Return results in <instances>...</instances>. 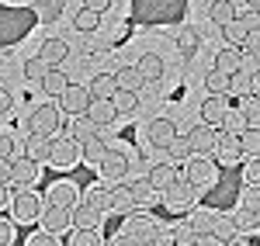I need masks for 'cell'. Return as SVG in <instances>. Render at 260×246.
<instances>
[{
  "label": "cell",
  "instance_id": "obj_1",
  "mask_svg": "<svg viewBox=\"0 0 260 246\" xmlns=\"http://www.w3.org/2000/svg\"><path fill=\"white\" fill-rule=\"evenodd\" d=\"M49 163L59 166V170H73V166L80 163V143L70 139V135L52 139V146H49Z\"/></svg>",
  "mask_w": 260,
  "mask_h": 246
},
{
  "label": "cell",
  "instance_id": "obj_2",
  "mask_svg": "<svg viewBox=\"0 0 260 246\" xmlns=\"http://www.w3.org/2000/svg\"><path fill=\"white\" fill-rule=\"evenodd\" d=\"M180 177L194 187V191H201V187L215 184V163H212V160H205V156H191Z\"/></svg>",
  "mask_w": 260,
  "mask_h": 246
},
{
  "label": "cell",
  "instance_id": "obj_3",
  "mask_svg": "<svg viewBox=\"0 0 260 246\" xmlns=\"http://www.w3.org/2000/svg\"><path fill=\"white\" fill-rule=\"evenodd\" d=\"M56 128H59V108L52 104H39L28 115V135H52Z\"/></svg>",
  "mask_w": 260,
  "mask_h": 246
},
{
  "label": "cell",
  "instance_id": "obj_4",
  "mask_svg": "<svg viewBox=\"0 0 260 246\" xmlns=\"http://www.w3.org/2000/svg\"><path fill=\"white\" fill-rule=\"evenodd\" d=\"M14 222H21V226H31V222H39L42 215V201L35 191H18L14 194Z\"/></svg>",
  "mask_w": 260,
  "mask_h": 246
},
{
  "label": "cell",
  "instance_id": "obj_5",
  "mask_svg": "<svg viewBox=\"0 0 260 246\" xmlns=\"http://www.w3.org/2000/svg\"><path fill=\"white\" fill-rule=\"evenodd\" d=\"M39 226H42V232H52V236L66 232V229H70V208H59V205H42Z\"/></svg>",
  "mask_w": 260,
  "mask_h": 246
},
{
  "label": "cell",
  "instance_id": "obj_6",
  "mask_svg": "<svg viewBox=\"0 0 260 246\" xmlns=\"http://www.w3.org/2000/svg\"><path fill=\"white\" fill-rule=\"evenodd\" d=\"M98 170H101V177H104V181H111V184H118L121 177L128 173V160H125V153H118V149H108V153L101 156Z\"/></svg>",
  "mask_w": 260,
  "mask_h": 246
},
{
  "label": "cell",
  "instance_id": "obj_7",
  "mask_svg": "<svg viewBox=\"0 0 260 246\" xmlns=\"http://www.w3.org/2000/svg\"><path fill=\"white\" fill-rule=\"evenodd\" d=\"M87 104H90V94H87V87H80V83H70V87L59 94V108L70 115V118H73V115H83Z\"/></svg>",
  "mask_w": 260,
  "mask_h": 246
},
{
  "label": "cell",
  "instance_id": "obj_8",
  "mask_svg": "<svg viewBox=\"0 0 260 246\" xmlns=\"http://www.w3.org/2000/svg\"><path fill=\"white\" fill-rule=\"evenodd\" d=\"M39 173H42V163L28 160V156H21V160H11V184L31 187L35 181H39Z\"/></svg>",
  "mask_w": 260,
  "mask_h": 246
},
{
  "label": "cell",
  "instance_id": "obj_9",
  "mask_svg": "<svg viewBox=\"0 0 260 246\" xmlns=\"http://www.w3.org/2000/svg\"><path fill=\"white\" fill-rule=\"evenodd\" d=\"M187 139H191V149H194V156H208V153H215L219 132H215L212 125H194Z\"/></svg>",
  "mask_w": 260,
  "mask_h": 246
},
{
  "label": "cell",
  "instance_id": "obj_10",
  "mask_svg": "<svg viewBox=\"0 0 260 246\" xmlns=\"http://www.w3.org/2000/svg\"><path fill=\"white\" fill-rule=\"evenodd\" d=\"M101 215H104V212H98L94 205L80 201V205L70 208V226L73 229H101Z\"/></svg>",
  "mask_w": 260,
  "mask_h": 246
},
{
  "label": "cell",
  "instance_id": "obj_11",
  "mask_svg": "<svg viewBox=\"0 0 260 246\" xmlns=\"http://www.w3.org/2000/svg\"><path fill=\"white\" fill-rule=\"evenodd\" d=\"M174 135H177V125L170 122V118H156V122H149V128H146V139L156 146V149H167V146L174 143Z\"/></svg>",
  "mask_w": 260,
  "mask_h": 246
},
{
  "label": "cell",
  "instance_id": "obj_12",
  "mask_svg": "<svg viewBox=\"0 0 260 246\" xmlns=\"http://www.w3.org/2000/svg\"><path fill=\"white\" fill-rule=\"evenodd\" d=\"M146 181L153 184V191H156V194H163L167 187H174L180 181V170L174 163H156L153 170H149V177H146Z\"/></svg>",
  "mask_w": 260,
  "mask_h": 246
},
{
  "label": "cell",
  "instance_id": "obj_13",
  "mask_svg": "<svg viewBox=\"0 0 260 246\" xmlns=\"http://www.w3.org/2000/svg\"><path fill=\"white\" fill-rule=\"evenodd\" d=\"M77 194H80V187L73 181H56V184H49V205L73 208L77 205Z\"/></svg>",
  "mask_w": 260,
  "mask_h": 246
},
{
  "label": "cell",
  "instance_id": "obj_14",
  "mask_svg": "<svg viewBox=\"0 0 260 246\" xmlns=\"http://www.w3.org/2000/svg\"><path fill=\"white\" fill-rule=\"evenodd\" d=\"M160 198H163V205H167V208H187L191 201H194V187H191L187 181H184V177H180L177 184L167 187Z\"/></svg>",
  "mask_w": 260,
  "mask_h": 246
},
{
  "label": "cell",
  "instance_id": "obj_15",
  "mask_svg": "<svg viewBox=\"0 0 260 246\" xmlns=\"http://www.w3.org/2000/svg\"><path fill=\"white\" fill-rule=\"evenodd\" d=\"M215 156H219V163L233 166V163H236V160L243 156V143H240V135H229V132H222L219 143H215Z\"/></svg>",
  "mask_w": 260,
  "mask_h": 246
},
{
  "label": "cell",
  "instance_id": "obj_16",
  "mask_svg": "<svg viewBox=\"0 0 260 246\" xmlns=\"http://www.w3.org/2000/svg\"><path fill=\"white\" fill-rule=\"evenodd\" d=\"M225 97L222 94H208V101L201 104V125H212V128H219L222 118H225Z\"/></svg>",
  "mask_w": 260,
  "mask_h": 246
},
{
  "label": "cell",
  "instance_id": "obj_17",
  "mask_svg": "<svg viewBox=\"0 0 260 246\" xmlns=\"http://www.w3.org/2000/svg\"><path fill=\"white\" fill-rule=\"evenodd\" d=\"M115 90H118V83H115V73H98L94 80L87 83V94H90V101H111V97H115Z\"/></svg>",
  "mask_w": 260,
  "mask_h": 246
},
{
  "label": "cell",
  "instance_id": "obj_18",
  "mask_svg": "<svg viewBox=\"0 0 260 246\" xmlns=\"http://www.w3.org/2000/svg\"><path fill=\"white\" fill-rule=\"evenodd\" d=\"M39 56L49 62L52 69H56V66H62V62H66L70 45H66V39H45V42H42V49H39Z\"/></svg>",
  "mask_w": 260,
  "mask_h": 246
},
{
  "label": "cell",
  "instance_id": "obj_19",
  "mask_svg": "<svg viewBox=\"0 0 260 246\" xmlns=\"http://www.w3.org/2000/svg\"><path fill=\"white\" fill-rule=\"evenodd\" d=\"M215 69H219V73H225V77H233V73H240V69H243L240 49H233V45H222L219 52H215Z\"/></svg>",
  "mask_w": 260,
  "mask_h": 246
},
{
  "label": "cell",
  "instance_id": "obj_20",
  "mask_svg": "<svg viewBox=\"0 0 260 246\" xmlns=\"http://www.w3.org/2000/svg\"><path fill=\"white\" fill-rule=\"evenodd\" d=\"M83 115H87L90 122L98 125V128H104V125H111V122H115V104H111V101H90Z\"/></svg>",
  "mask_w": 260,
  "mask_h": 246
},
{
  "label": "cell",
  "instance_id": "obj_21",
  "mask_svg": "<svg viewBox=\"0 0 260 246\" xmlns=\"http://www.w3.org/2000/svg\"><path fill=\"white\" fill-rule=\"evenodd\" d=\"M49 146H52L49 135H28V143H24V156L35 160V163H49Z\"/></svg>",
  "mask_w": 260,
  "mask_h": 246
},
{
  "label": "cell",
  "instance_id": "obj_22",
  "mask_svg": "<svg viewBox=\"0 0 260 246\" xmlns=\"http://www.w3.org/2000/svg\"><path fill=\"white\" fill-rule=\"evenodd\" d=\"M87 205H94L98 212H115V191H108L104 184L87 187Z\"/></svg>",
  "mask_w": 260,
  "mask_h": 246
},
{
  "label": "cell",
  "instance_id": "obj_23",
  "mask_svg": "<svg viewBox=\"0 0 260 246\" xmlns=\"http://www.w3.org/2000/svg\"><path fill=\"white\" fill-rule=\"evenodd\" d=\"M66 132H70V139H77V143H83V139L98 135V125L90 122L87 115H73V118H70V125H66Z\"/></svg>",
  "mask_w": 260,
  "mask_h": 246
},
{
  "label": "cell",
  "instance_id": "obj_24",
  "mask_svg": "<svg viewBox=\"0 0 260 246\" xmlns=\"http://www.w3.org/2000/svg\"><path fill=\"white\" fill-rule=\"evenodd\" d=\"M108 149H111V146L104 143L101 135H90V139L80 143V160H87V163H101V156H104Z\"/></svg>",
  "mask_w": 260,
  "mask_h": 246
},
{
  "label": "cell",
  "instance_id": "obj_25",
  "mask_svg": "<svg viewBox=\"0 0 260 246\" xmlns=\"http://www.w3.org/2000/svg\"><path fill=\"white\" fill-rule=\"evenodd\" d=\"M142 73V80L149 83V80H160L163 77V59L156 56V52H142V59H139V66H136Z\"/></svg>",
  "mask_w": 260,
  "mask_h": 246
},
{
  "label": "cell",
  "instance_id": "obj_26",
  "mask_svg": "<svg viewBox=\"0 0 260 246\" xmlns=\"http://www.w3.org/2000/svg\"><path fill=\"white\" fill-rule=\"evenodd\" d=\"M115 83H118V90H132L136 94L146 80H142V73L136 66H121V69H115Z\"/></svg>",
  "mask_w": 260,
  "mask_h": 246
},
{
  "label": "cell",
  "instance_id": "obj_27",
  "mask_svg": "<svg viewBox=\"0 0 260 246\" xmlns=\"http://www.w3.org/2000/svg\"><path fill=\"white\" fill-rule=\"evenodd\" d=\"M125 191H128V201H132V205H153V201H156V191H153V184H149L146 177L136 181L132 187H125Z\"/></svg>",
  "mask_w": 260,
  "mask_h": 246
},
{
  "label": "cell",
  "instance_id": "obj_28",
  "mask_svg": "<svg viewBox=\"0 0 260 246\" xmlns=\"http://www.w3.org/2000/svg\"><path fill=\"white\" fill-rule=\"evenodd\" d=\"M66 87H70V77L62 73L59 66H56V69H49V73H45V80H42V90H45L49 97H59Z\"/></svg>",
  "mask_w": 260,
  "mask_h": 246
},
{
  "label": "cell",
  "instance_id": "obj_29",
  "mask_svg": "<svg viewBox=\"0 0 260 246\" xmlns=\"http://www.w3.org/2000/svg\"><path fill=\"white\" fill-rule=\"evenodd\" d=\"M215 243H233L236 239V222L233 219H225V215H215V222H212V232H208Z\"/></svg>",
  "mask_w": 260,
  "mask_h": 246
},
{
  "label": "cell",
  "instance_id": "obj_30",
  "mask_svg": "<svg viewBox=\"0 0 260 246\" xmlns=\"http://www.w3.org/2000/svg\"><path fill=\"white\" fill-rule=\"evenodd\" d=\"M212 222H215V215H212V212H191L184 226L191 229L194 236H208V232H212Z\"/></svg>",
  "mask_w": 260,
  "mask_h": 246
},
{
  "label": "cell",
  "instance_id": "obj_31",
  "mask_svg": "<svg viewBox=\"0 0 260 246\" xmlns=\"http://www.w3.org/2000/svg\"><path fill=\"white\" fill-rule=\"evenodd\" d=\"M208 18L215 21L219 28H225L229 21L236 18V7H233V0H215V4H212V11H208Z\"/></svg>",
  "mask_w": 260,
  "mask_h": 246
},
{
  "label": "cell",
  "instance_id": "obj_32",
  "mask_svg": "<svg viewBox=\"0 0 260 246\" xmlns=\"http://www.w3.org/2000/svg\"><path fill=\"white\" fill-rule=\"evenodd\" d=\"M111 104H115V115H132V111L139 108V97H136L132 90H115Z\"/></svg>",
  "mask_w": 260,
  "mask_h": 246
},
{
  "label": "cell",
  "instance_id": "obj_33",
  "mask_svg": "<svg viewBox=\"0 0 260 246\" xmlns=\"http://www.w3.org/2000/svg\"><path fill=\"white\" fill-rule=\"evenodd\" d=\"M70 246H104V239H101L98 229H73Z\"/></svg>",
  "mask_w": 260,
  "mask_h": 246
},
{
  "label": "cell",
  "instance_id": "obj_34",
  "mask_svg": "<svg viewBox=\"0 0 260 246\" xmlns=\"http://www.w3.org/2000/svg\"><path fill=\"white\" fill-rule=\"evenodd\" d=\"M49 69H52V66L42 59V56H31V59L24 62V77H28V80H35V83L45 80V73H49Z\"/></svg>",
  "mask_w": 260,
  "mask_h": 246
},
{
  "label": "cell",
  "instance_id": "obj_35",
  "mask_svg": "<svg viewBox=\"0 0 260 246\" xmlns=\"http://www.w3.org/2000/svg\"><path fill=\"white\" fill-rule=\"evenodd\" d=\"M219 128H225L229 135H243V132H246V118H243V111H233V108H229Z\"/></svg>",
  "mask_w": 260,
  "mask_h": 246
},
{
  "label": "cell",
  "instance_id": "obj_36",
  "mask_svg": "<svg viewBox=\"0 0 260 246\" xmlns=\"http://www.w3.org/2000/svg\"><path fill=\"white\" fill-rule=\"evenodd\" d=\"M205 87H208V94H229V77L225 73H219V69H212L208 77H205Z\"/></svg>",
  "mask_w": 260,
  "mask_h": 246
},
{
  "label": "cell",
  "instance_id": "obj_37",
  "mask_svg": "<svg viewBox=\"0 0 260 246\" xmlns=\"http://www.w3.org/2000/svg\"><path fill=\"white\" fill-rule=\"evenodd\" d=\"M167 149H170L174 160H191V156H194V149H191V139H187V135H174V143L167 146Z\"/></svg>",
  "mask_w": 260,
  "mask_h": 246
},
{
  "label": "cell",
  "instance_id": "obj_38",
  "mask_svg": "<svg viewBox=\"0 0 260 246\" xmlns=\"http://www.w3.org/2000/svg\"><path fill=\"white\" fill-rule=\"evenodd\" d=\"M98 21H101V14H94V11H87V7H83L80 14L73 18V28L87 35V31H94V28H98Z\"/></svg>",
  "mask_w": 260,
  "mask_h": 246
},
{
  "label": "cell",
  "instance_id": "obj_39",
  "mask_svg": "<svg viewBox=\"0 0 260 246\" xmlns=\"http://www.w3.org/2000/svg\"><path fill=\"white\" fill-rule=\"evenodd\" d=\"M229 94H236V97L250 94V73H246V69H240V73L229 77Z\"/></svg>",
  "mask_w": 260,
  "mask_h": 246
},
{
  "label": "cell",
  "instance_id": "obj_40",
  "mask_svg": "<svg viewBox=\"0 0 260 246\" xmlns=\"http://www.w3.org/2000/svg\"><path fill=\"white\" fill-rule=\"evenodd\" d=\"M177 49L184 52V56H194V49H198V35H194L191 28H180V35H177Z\"/></svg>",
  "mask_w": 260,
  "mask_h": 246
},
{
  "label": "cell",
  "instance_id": "obj_41",
  "mask_svg": "<svg viewBox=\"0 0 260 246\" xmlns=\"http://www.w3.org/2000/svg\"><path fill=\"white\" fill-rule=\"evenodd\" d=\"M24 246H59V239H56L52 232H35V236H28Z\"/></svg>",
  "mask_w": 260,
  "mask_h": 246
},
{
  "label": "cell",
  "instance_id": "obj_42",
  "mask_svg": "<svg viewBox=\"0 0 260 246\" xmlns=\"http://www.w3.org/2000/svg\"><path fill=\"white\" fill-rule=\"evenodd\" d=\"M11 156H14V139L0 132V160H11Z\"/></svg>",
  "mask_w": 260,
  "mask_h": 246
},
{
  "label": "cell",
  "instance_id": "obj_43",
  "mask_svg": "<svg viewBox=\"0 0 260 246\" xmlns=\"http://www.w3.org/2000/svg\"><path fill=\"white\" fill-rule=\"evenodd\" d=\"M11 243H14V226L0 219V246H11Z\"/></svg>",
  "mask_w": 260,
  "mask_h": 246
},
{
  "label": "cell",
  "instance_id": "obj_44",
  "mask_svg": "<svg viewBox=\"0 0 260 246\" xmlns=\"http://www.w3.org/2000/svg\"><path fill=\"white\" fill-rule=\"evenodd\" d=\"M83 7H87V11H94V14H104V11L111 7V0H83Z\"/></svg>",
  "mask_w": 260,
  "mask_h": 246
},
{
  "label": "cell",
  "instance_id": "obj_45",
  "mask_svg": "<svg viewBox=\"0 0 260 246\" xmlns=\"http://www.w3.org/2000/svg\"><path fill=\"white\" fill-rule=\"evenodd\" d=\"M11 111H14V97L0 87V115H11Z\"/></svg>",
  "mask_w": 260,
  "mask_h": 246
},
{
  "label": "cell",
  "instance_id": "obj_46",
  "mask_svg": "<svg viewBox=\"0 0 260 246\" xmlns=\"http://www.w3.org/2000/svg\"><path fill=\"white\" fill-rule=\"evenodd\" d=\"M11 184V160H0V187Z\"/></svg>",
  "mask_w": 260,
  "mask_h": 246
},
{
  "label": "cell",
  "instance_id": "obj_47",
  "mask_svg": "<svg viewBox=\"0 0 260 246\" xmlns=\"http://www.w3.org/2000/svg\"><path fill=\"white\" fill-rule=\"evenodd\" d=\"M111 246H139V239H136V236H118Z\"/></svg>",
  "mask_w": 260,
  "mask_h": 246
},
{
  "label": "cell",
  "instance_id": "obj_48",
  "mask_svg": "<svg viewBox=\"0 0 260 246\" xmlns=\"http://www.w3.org/2000/svg\"><path fill=\"white\" fill-rule=\"evenodd\" d=\"M7 205V187H0V208Z\"/></svg>",
  "mask_w": 260,
  "mask_h": 246
},
{
  "label": "cell",
  "instance_id": "obj_49",
  "mask_svg": "<svg viewBox=\"0 0 260 246\" xmlns=\"http://www.w3.org/2000/svg\"><path fill=\"white\" fill-rule=\"evenodd\" d=\"M219 246H243V243H236V239H233V243H219Z\"/></svg>",
  "mask_w": 260,
  "mask_h": 246
},
{
  "label": "cell",
  "instance_id": "obj_50",
  "mask_svg": "<svg viewBox=\"0 0 260 246\" xmlns=\"http://www.w3.org/2000/svg\"><path fill=\"white\" fill-rule=\"evenodd\" d=\"M163 246H180V243H174V239H167V243H163Z\"/></svg>",
  "mask_w": 260,
  "mask_h": 246
},
{
  "label": "cell",
  "instance_id": "obj_51",
  "mask_svg": "<svg viewBox=\"0 0 260 246\" xmlns=\"http://www.w3.org/2000/svg\"><path fill=\"white\" fill-rule=\"evenodd\" d=\"M0 132H4V128H0Z\"/></svg>",
  "mask_w": 260,
  "mask_h": 246
}]
</instances>
